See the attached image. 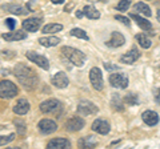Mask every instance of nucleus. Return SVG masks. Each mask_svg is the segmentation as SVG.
Masks as SVG:
<instances>
[{
	"label": "nucleus",
	"mask_w": 160,
	"mask_h": 149,
	"mask_svg": "<svg viewBox=\"0 0 160 149\" xmlns=\"http://www.w3.org/2000/svg\"><path fill=\"white\" fill-rule=\"evenodd\" d=\"M13 72H15V76H16V79L19 80V83L22 84V85L26 89H28V91H32V89L36 88L39 77H38V74L35 73V71L32 68L27 67L26 64L19 63V64L15 65Z\"/></svg>",
	"instance_id": "nucleus-1"
},
{
	"label": "nucleus",
	"mask_w": 160,
	"mask_h": 149,
	"mask_svg": "<svg viewBox=\"0 0 160 149\" xmlns=\"http://www.w3.org/2000/svg\"><path fill=\"white\" fill-rule=\"evenodd\" d=\"M62 53L68 59L69 61L73 63L75 65H78V67H82L83 64L86 63V59H87L86 55H84V52H82L78 48L68 47V46L62 47Z\"/></svg>",
	"instance_id": "nucleus-2"
},
{
	"label": "nucleus",
	"mask_w": 160,
	"mask_h": 149,
	"mask_svg": "<svg viewBox=\"0 0 160 149\" xmlns=\"http://www.w3.org/2000/svg\"><path fill=\"white\" fill-rule=\"evenodd\" d=\"M19 89L12 81L3 80L0 81V99H12L18 95Z\"/></svg>",
	"instance_id": "nucleus-3"
},
{
	"label": "nucleus",
	"mask_w": 160,
	"mask_h": 149,
	"mask_svg": "<svg viewBox=\"0 0 160 149\" xmlns=\"http://www.w3.org/2000/svg\"><path fill=\"white\" fill-rule=\"evenodd\" d=\"M40 111L43 113H53V115H59L60 109H62V104L56 99H48V100L43 101L40 104Z\"/></svg>",
	"instance_id": "nucleus-4"
},
{
	"label": "nucleus",
	"mask_w": 160,
	"mask_h": 149,
	"mask_svg": "<svg viewBox=\"0 0 160 149\" xmlns=\"http://www.w3.org/2000/svg\"><path fill=\"white\" fill-rule=\"evenodd\" d=\"M99 112L98 107L88 100H82L78 104V113L82 116H92Z\"/></svg>",
	"instance_id": "nucleus-5"
},
{
	"label": "nucleus",
	"mask_w": 160,
	"mask_h": 149,
	"mask_svg": "<svg viewBox=\"0 0 160 149\" xmlns=\"http://www.w3.org/2000/svg\"><path fill=\"white\" fill-rule=\"evenodd\" d=\"M108 80L113 88L126 89L128 87V77L126 73H111Z\"/></svg>",
	"instance_id": "nucleus-6"
},
{
	"label": "nucleus",
	"mask_w": 160,
	"mask_h": 149,
	"mask_svg": "<svg viewBox=\"0 0 160 149\" xmlns=\"http://www.w3.org/2000/svg\"><path fill=\"white\" fill-rule=\"evenodd\" d=\"M26 57H27L31 63H35L38 67H40L42 69H44V71H47V69L49 68V61H48V59L44 57V56H42V55H39L38 52H32V51L26 52Z\"/></svg>",
	"instance_id": "nucleus-7"
},
{
	"label": "nucleus",
	"mask_w": 160,
	"mask_h": 149,
	"mask_svg": "<svg viewBox=\"0 0 160 149\" xmlns=\"http://www.w3.org/2000/svg\"><path fill=\"white\" fill-rule=\"evenodd\" d=\"M89 81H91L92 87L96 89V91H102L103 89V87H104L103 74L98 67H93V68H91V71H89Z\"/></svg>",
	"instance_id": "nucleus-8"
},
{
	"label": "nucleus",
	"mask_w": 160,
	"mask_h": 149,
	"mask_svg": "<svg viewBox=\"0 0 160 149\" xmlns=\"http://www.w3.org/2000/svg\"><path fill=\"white\" fill-rule=\"evenodd\" d=\"M39 129L40 132L44 133V135H51V133L56 132L58 129V124L55 123L53 120H51V118H43V120L39 121Z\"/></svg>",
	"instance_id": "nucleus-9"
},
{
	"label": "nucleus",
	"mask_w": 160,
	"mask_h": 149,
	"mask_svg": "<svg viewBox=\"0 0 160 149\" xmlns=\"http://www.w3.org/2000/svg\"><path fill=\"white\" fill-rule=\"evenodd\" d=\"M84 125H86V121L79 116H75L66 121V129L68 132H78L80 129H83Z\"/></svg>",
	"instance_id": "nucleus-10"
},
{
	"label": "nucleus",
	"mask_w": 160,
	"mask_h": 149,
	"mask_svg": "<svg viewBox=\"0 0 160 149\" xmlns=\"http://www.w3.org/2000/svg\"><path fill=\"white\" fill-rule=\"evenodd\" d=\"M43 20L40 17H29L27 20L23 22V29L28 32H36L39 31V28L42 27Z\"/></svg>",
	"instance_id": "nucleus-11"
},
{
	"label": "nucleus",
	"mask_w": 160,
	"mask_h": 149,
	"mask_svg": "<svg viewBox=\"0 0 160 149\" xmlns=\"http://www.w3.org/2000/svg\"><path fill=\"white\" fill-rule=\"evenodd\" d=\"M109 129H111L109 124L106 120H102V118H98L92 123V131L99 133V135H108Z\"/></svg>",
	"instance_id": "nucleus-12"
},
{
	"label": "nucleus",
	"mask_w": 160,
	"mask_h": 149,
	"mask_svg": "<svg viewBox=\"0 0 160 149\" xmlns=\"http://www.w3.org/2000/svg\"><path fill=\"white\" fill-rule=\"evenodd\" d=\"M52 84H53L55 87L60 88V89L67 88L68 84H69V79H68V76H67V73H64V72H58V73L52 77Z\"/></svg>",
	"instance_id": "nucleus-13"
},
{
	"label": "nucleus",
	"mask_w": 160,
	"mask_h": 149,
	"mask_svg": "<svg viewBox=\"0 0 160 149\" xmlns=\"http://www.w3.org/2000/svg\"><path fill=\"white\" fill-rule=\"evenodd\" d=\"M139 57H140L139 49H138L136 47H132L126 55H123V56L120 57V61H122V63H126V64H133Z\"/></svg>",
	"instance_id": "nucleus-14"
},
{
	"label": "nucleus",
	"mask_w": 160,
	"mask_h": 149,
	"mask_svg": "<svg viewBox=\"0 0 160 149\" xmlns=\"http://www.w3.org/2000/svg\"><path fill=\"white\" fill-rule=\"evenodd\" d=\"M124 43H126V37L123 36V33L115 31V32H112L111 39H109V41L107 43V46L113 47V48H119V47H122Z\"/></svg>",
	"instance_id": "nucleus-15"
},
{
	"label": "nucleus",
	"mask_w": 160,
	"mask_h": 149,
	"mask_svg": "<svg viewBox=\"0 0 160 149\" xmlns=\"http://www.w3.org/2000/svg\"><path fill=\"white\" fill-rule=\"evenodd\" d=\"M29 108H31V105H29V103L26 100V99H20V100L16 101V104L13 105V112L16 113V115H26V113H28Z\"/></svg>",
	"instance_id": "nucleus-16"
},
{
	"label": "nucleus",
	"mask_w": 160,
	"mask_h": 149,
	"mask_svg": "<svg viewBox=\"0 0 160 149\" xmlns=\"http://www.w3.org/2000/svg\"><path fill=\"white\" fill-rule=\"evenodd\" d=\"M6 41H19V40H24L27 37V33L24 31H12L8 33H4L2 36Z\"/></svg>",
	"instance_id": "nucleus-17"
},
{
	"label": "nucleus",
	"mask_w": 160,
	"mask_h": 149,
	"mask_svg": "<svg viewBox=\"0 0 160 149\" xmlns=\"http://www.w3.org/2000/svg\"><path fill=\"white\" fill-rule=\"evenodd\" d=\"M47 147L49 149H66L71 147V142L67 138H52Z\"/></svg>",
	"instance_id": "nucleus-18"
},
{
	"label": "nucleus",
	"mask_w": 160,
	"mask_h": 149,
	"mask_svg": "<svg viewBox=\"0 0 160 149\" xmlns=\"http://www.w3.org/2000/svg\"><path fill=\"white\" fill-rule=\"evenodd\" d=\"M142 118H143V121L146 123L147 125H149V127H153V125H156V124L159 123V115L156 112H153V111L143 112Z\"/></svg>",
	"instance_id": "nucleus-19"
},
{
	"label": "nucleus",
	"mask_w": 160,
	"mask_h": 149,
	"mask_svg": "<svg viewBox=\"0 0 160 149\" xmlns=\"http://www.w3.org/2000/svg\"><path fill=\"white\" fill-rule=\"evenodd\" d=\"M131 19L135 20V23H136L138 26L143 29V31H151L152 29V24L149 23V20H146L144 17L139 16L138 13H131Z\"/></svg>",
	"instance_id": "nucleus-20"
},
{
	"label": "nucleus",
	"mask_w": 160,
	"mask_h": 149,
	"mask_svg": "<svg viewBox=\"0 0 160 149\" xmlns=\"http://www.w3.org/2000/svg\"><path fill=\"white\" fill-rule=\"evenodd\" d=\"M133 9H135V12L142 13V15H144L146 17H149V16L152 15L149 6H147V4H144L143 2H139V3L135 4V6H133Z\"/></svg>",
	"instance_id": "nucleus-21"
},
{
	"label": "nucleus",
	"mask_w": 160,
	"mask_h": 149,
	"mask_svg": "<svg viewBox=\"0 0 160 149\" xmlns=\"http://www.w3.org/2000/svg\"><path fill=\"white\" fill-rule=\"evenodd\" d=\"M4 9L13 15H26L27 13V9L23 6H20V4H7V6H4Z\"/></svg>",
	"instance_id": "nucleus-22"
},
{
	"label": "nucleus",
	"mask_w": 160,
	"mask_h": 149,
	"mask_svg": "<svg viewBox=\"0 0 160 149\" xmlns=\"http://www.w3.org/2000/svg\"><path fill=\"white\" fill-rule=\"evenodd\" d=\"M83 12L88 19H91V20H96V19L100 17V12L93 6H86L83 9Z\"/></svg>",
	"instance_id": "nucleus-23"
},
{
	"label": "nucleus",
	"mask_w": 160,
	"mask_h": 149,
	"mask_svg": "<svg viewBox=\"0 0 160 149\" xmlns=\"http://www.w3.org/2000/svg\"><path fill=\"white\" fill-rule=\"evenodd\" d=\"M60 41L59 37H55V36H48V37H40L39 39V43L42 44L43 47H55L58 46Z\"/></svg>",
	"instance_id": "nucleus-24"
},
{
	"label": "nucleus",
	"mask_w": 160,
	"mask_h": 149,
	"mask_svg": "<svg viewBox=\"0 0 160 149\" xmlns=\"http://www.w3.org/2000/svg\"><path fill=\"white\" fill-rule=\"evenodd\" d=\"M135 39H136V41L139 43L140 47H143L144 49H148L149 47H151V40H149V37L147 36V35L144 33H138L136 36H135Z\"/></svg>",
	"instance_id": "nucleus-25"
},
{
	"label": "nucleus",
	"mask_w": 160,
	"mask_h": 149,
	"mask_svg": "<svg viewBox=\"0 0 160 149\" xmlns=\"http://www.w3.org/2000/svg\"><path fill=\"white\" fill-rule=\"evenodd\" d=\"M63 29V24H59V23H49L47 24L46 27L43 28L44 33H56V32H60Z\"/></svg>",
	"instance_id": "nucleus-26"
},
{
	"label": "nucleus",
	"mask_w": 160,
	"mask_h": 149,
	"mask_svg": "<svg viewBox=\"0 0 160 149\" xmlns=\"http://www.w3.org/2000/svg\"><path fill=\"white\" fill-rule=\"evenodd\" d=\"M78 145L80 148H95L98 145V141H95L92 136H87V137H84L83 140H79Z\"/></svg>",
	"instance_id": "nucleus-27"
},
{
	"label": "nucleus",
	"mask_w": 160,
	"mask_h": 149,
	"mask_svg": "<svg viewBox=\"0 0 160 149\" xmlns=\"http://www.w3.org/2000/svg\"><path fill=\"white\" fill-rule=\"evenodd\" d=\"M71 35L75 37H78V39H83V40H88V35L87 32L84 31V29L82 28H73L71 29Z\"/></svg>",
	"instance_id": "nucleus-28"
},
{
	"label": "nucleus",
	"mask_w": 160,
	"mask_h": 149,
	"mask_svg": "<svg viewBox=\"0 0 160 149\" xmlns=\"http://www.w3.org/2000/svg\"><path fill=\"white\" fill-rule=\"evenodd\" d=\"M129 6H131V0H120L116 6V9L118 11H122V12H126V11H128Z\"/></svg>",
	"instance_id": "nucleus-29"
},
{
	"label": "nucleus",
	"mask_w": 160,
	"mask_h": 149,
	"mask_svg": "<svg viewBox=\"0 0 160 149\" xmlns=\"http://www.w3.org/2000/svg\"><path fill=\"white\" fill-rule=\"evenodd\" d=\"M124 103L128 104V105H136L138 104V96L133 95V93H128V95L124 97Z\"/></svg>",
	"instance_id": "nucleus-30"
},
{
	"label": "nucleus",
	"mask_w": 160,
	"mask_h": 149,
	"mask_svg": "<svg viewBox=\"0 0 160 149\" xmlns=\"http://www.w3.org/2000/svg\"><path fill=\"white\" fill-rule=\"evenodd\" d=\"M13 138H15V133H11V135H8V136H0V147L7 145V144L11 142Z\"/></svg>",
	"instance_id": "nucleus-31"
},
{
	"label": "nucleus",
	"mask_w": 160,
	"mask_h": 149,
	"mask_svg": "<svg viewBox=\"0 0 160 149\" xmlns=\"http://www.w3.org/2000/svg\"><path fill=\"white\" fill-rule=\"evenodd\" d=\"M111 104H112V105H113L115 108L118 109V111H120V109H122V108H120L119 105H123V100H122V99L119 97V95H118V93H115V96H113V99H112Z\"/></svg>",
	"instance_id": "nucleus-32"
},
{
	"label": "nucleus",
	"mask_w": 160,
	"mask_h": 149,
	"mask_svg": "<svg viewBox=\"0 0 160 149\" xmlns=\"http://www.w3.org/2000/svg\"><path fill=\"white\" fill-rule=\"evenodd\" d=\"M115 19H116V20H119L120 23H123L124 26H127V27L131 26V22H129V19L126 17V16H123V15H116V16H115Z\"/></svg>",
	"instance_id": "nucleus-33"
},
{
	"label": "nucleus",
	"mask_w": 160,
	"mask_h": 149,
	"mask_svg": "<svg viewBox=\"0 0 160 149\" xmlns=\"http://www.w3.org/2000/svg\"><path fill=\"white\" fill-rule=\"evenodd\" d=\"M104 68L107 69L108 72H113V71H120V67L119 65H115V64H111V63H104Z\"/></svg>",
	"instance_id": "nucleus-34"
},
{
	"label": "nucleus",
	"mask_w": 160,
	"mask_h": 149,
	"mask_svg": "<svg viewBox=\"0 0 160 149\" xmlns=\"http://www.w3.org/2000/svg\"><path fill=\"white\" fill-rule=\"evenodd\" d=\"M15 125L18 127V132L20 133V135H24V133H26L27 127L24 125V123H22V121H15Z\"/></svg>",
	"instance_id": "nucleus-35"
},
{
	"label": "nucleus",
	"mask_w": 160,
	"mask_h": 149,
	"mask_svg": "<svg viewBox=\"0 0 160 149\" xmlns=\"http://www.w3.org/2000/svg\"><path fill=\"white\" fill-rule=\"evenodd\" d=\"M6 24H7V27L11 29H15V27H16V20H13L12 17H8V19H6Z\"/></svg>",
	"instance_id": "nucleus-36"
},
{
	"label": "nucleus",
	"mask_w": 160,
	"mask_h": 149,
	"mask_svg": "<svg viewBox=\"0 0 160 149\" xmlns=\"http://www.w3.org/2000/svg\"><path fill=\"white\" fill-rule=\"evenodd\" d=\"M153 97H155V101H156L158 104H160V88H158L156 91H155Z\"/></svg>",
	"instance_id": "nucleus-37"
},
{
	"label": "nucleus",
	"mask_w": 160,
	"mask_h": 149,
	"mask_svg": "<svg viewBox=\"0 0 160 149\" xmlns=\"http://www.w3.org/2000/svg\"><path fill=\"white\" fill-rule=\"evenodd\" d=\"M83 16H84V12H83V11H78V12H76V17H78V19H82Z\"/></svg>",
	"instance_id": "nucleus-38"
},
{
	"label": "nucleus",
	"mask_w": 160,
	"mask_h": 149,
	"mask_svg": "<svg viewBox=\"0 0 160 149\" xmlns=\"http://www.w3.org/2000/svg\"><path fill=\"white\" fill-rule=\"evenodd\" d=\"M72 7H73V4H69V6H67L66 8H64V11H66V12H71L72 11V9H71Z\"/></svg>",
	"instance_id": "nucleus-39"
},
{
	"label": "nucleus",
	"mask_w": 160,
	"mask_h": 149,
	"mask_svg": "<svg viewBox=\"0 0 160 149\" xmlns=\"http://www.w3.org/2000/svg\"><path fill=\"white\" fill-rule=\"evenodd\" d=\"M51 2L53 3V4H63L66 0H51Z\"/></svg>",
	"instance_id": "nucleus-40"
},
{
	"label": "nucleus",
	"mask_w": 160,
	"mask_h": 149,
	"mask_svg": "<svg viewBox=\"0 0 160 149\" xmlns=\"http://www.w3.org/2000/svg\"><path fill=\"white\" fill-rule=\"evenodd\" d=\"M156 17H158V20L160 22V9H158V12H156Z\"/></svg>",
	"instance_id": "nucleus-41"
},
{
	"label": "nucleus",
	"mask_w": 160,
	"mask_h": 149,
	"mask_svg": "<svg viewBox=\"0 0 160 149\" xmlns=\"http://www.w3.org/2000/svg\"><path fill=\"white\" fill-rule=\"evenodd\" d=\"M100 2H104V3H106V2H107V0H100Z\"/></svg>",
	"instance_id": "nucleus-42"
}]
</instances>
